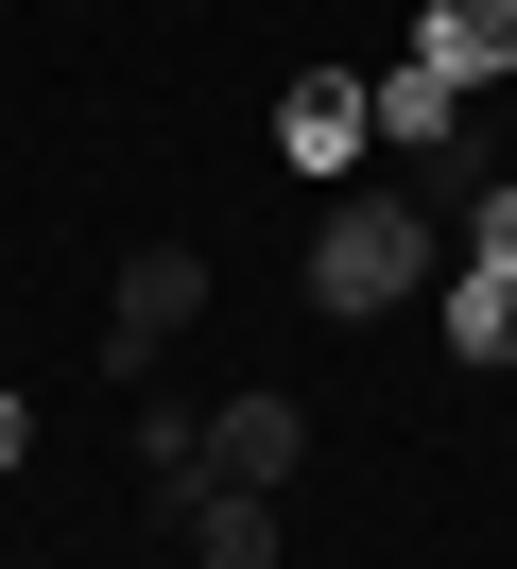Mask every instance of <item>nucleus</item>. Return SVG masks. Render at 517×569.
Wrapping results in <instances>:
<instances>
[{
  "instance_id": "nucleus-1",
  "label": "nucleus",
  "mask_w": 517,
  "mask_h": 569,
  "mask_svg": "<svg viewBox=\"0 0 517 569\" xmlns=\"http://www.w3.org/2000/svg\"><path fill=\"white\" fill-rule=\"evenodd\" d=\"M431 259H448V224L414 208V190H328V224H310V311H328V328H379V311L431 293Z\"/></svg>"
},
{
  "instance_id": "nucleus-2",
  "label": "nucleus",
  "mask_w": 517,
  "mask_h": 569,
  "mask_svg": "<svg viewBox=\"0 0 517 569\" xmlns=\"http://www.w3.org/2000/svg\"><path fill=\"white\" fill-rule=\"evenodd\" d=\"M190 311H207V259H190V242H138L121 277H103V362H121V380H156V362L190 346Z\"/></svg>"
},
{
  "instance_id": "nucleus-3",
  "label": "nucleus",
  "mask_w": 517,
  "mask_h": 569,
  "mask_svg": "<svg viewBox=\"0 0 517 569\" xmlns=\"http://www.w3.org/2000/svg\"><path fill=\"white\" fill-rule=\"evenodd\" d=\"M310 466V397H207V483H294Z\"/></svg>"
},
{
  "instance_id": "nucleus-4",
  "label": "nucleus",
  "mask_w": 517,
  "mask_h": 569,
  "mask_svg": "<svg viewBox=\"0 0 517 569\" xmlns=\"http://www.w3.org/2000/svg\"><path fill=\"white\" fill-rule=\"evenodd\" d=\"M362 139H379L362 70H294L276 87V156H294V173H362Z\"/></svg>"
},
{
  "instance_id": "nucleus-5",
  "label": "nucleus",
  "mask_w": 517,
  "mask_h": 569,
  "mask_svg": "<svg viewBox=\"0 0 517 569\" xmlns=\"http://www.w3.org/2000/svg\"><path fill=\"white\" fill-rule=\"evenodd\" d=\"M414 70L500 87V70H517V0H431V18H414Z\"/></svg>"
},
{
  "instance_id": "nucleus-6",
  "label": "nucleus",
  "mask_w": 517,
  "mask_h": 569,
  "mask_svg": "<svg viewBox=\"0 0 517 569\" xmlns=\"http://www.w3.org/2000/svg\"><path fill=\"white\" fill-rule=\"evenodd\" d=\"M448 346H466V362H517V259L500 242H466V277H448Z\"/></svg>"
},
{
  "instance_id": "nucleus-7",
  "label": "nucleus",
  "mask_w": 517,
  "mask_h": 569,
  "mask_svg": "<svg viewBox=\"0 0 517 569\" xmlns=\"http://www.w3.org/2000/svg\"><path fill=\"white\" fill-rule=\"evenodd\" d=\"M362 104H379V139H397V156H431V139H466V87H448V70H414V52H397V70L362 87Z\"/></svg>"
},
{
  "instance_id": "nucleus-8",
  "label": "nucleus",
  "mask_w": 517,
  "mask_h": 569,
  "mask_svg": "<svg viewBox=\"0 0 517 569\" xmlns=\"http://www.w3.org/2000/svg\"><path fill=\"white\" fill-rule=\"evenodd\" d=\"M190 569H276V500L259 483H207L190 500Z\"/></svg>"
},
{
  "instance_id": "nucleus-9",
  "label": "nucleus",
  "mask_w": 517,
  "mask_h": 569,
  "mask_svg": "<svg viewBox=\"0 0 517 569\" xmlns=\"http://www.w3.org/2000/svg\"><path fill=\"white\" fill-rule=\"evenodd\" d=\"M18 449H34V415H18V397H0V466H18Z\"/></svg>"
}]
</instances>
